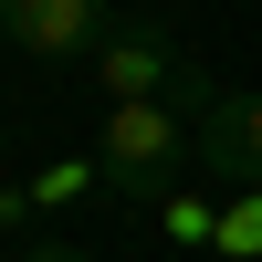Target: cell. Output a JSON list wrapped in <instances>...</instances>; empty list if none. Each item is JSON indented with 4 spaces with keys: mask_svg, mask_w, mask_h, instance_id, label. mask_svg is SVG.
Returning <instances> with one entry per match:
<instances>
[{
    "mask_svg": "<svg viewBox=\"0 0 262 262\" xmlns=\"http://www.w3.org/2000/svg\"><path fill=\"white\" fill-rule=\"evenodd\" d=\"M179 63H189L179 42H168L158 21H137V32H116L95 53V84H105V105H158L168 84H179Z\"/></svg>",
    "mask_w": 262,
    "mask_h": 262,
    "instance_id": "obj_4",
    "label": "cell"
},
{
    "mask_svg": "<svg viewBox=\"0 0 262 262\" xmlns=\"http://www.w3.org/2000/svg\"><path fill=\"white\" fill-rule=\"evenodd\" d=\"M221 252H231V262H262V200H231V221H221Z\"/></svg>",
    "mask_w": 262,
    "mask_h": 262,
    "instance_id": "obj_5",
    "label": "cell"
},
{
    "mask_svg": "<svg viewBox=\"0 0 262 262\" xmlns=\"http://www.w3.org/2000/svg\"><path fill=\"white\" fill-rule=\"evenodd\" d=\"M179 147H200V126L179 116V105H105V137H95V179L126 189V200H158L168 168H179Z\"/></svg>",
    "mask_w": 262,
    "mask_h": 262,
    "instance_id": "obj_1",
    "label": "cell"
},
{
    "mask_svg": "<svg viewBox=\"0 0 262 262\" xmlns=\"http://www.w3.org/2000/svg\"><path fill=\"white\" fill-rule=\"evenodd\" d=\"M11 262H84L74 242H32V252H11Z\"/></svg>",
    "mask_w": 262,
    "mask_h": 262,
    "instance_id": "obj_6",
    "label": "cell"
},
{
    "mask_svg": "<svg viewBox=\"0 0 262 262\" xmlns=\"http://www.w3.org/2000/svg\"><path fill=\"white\" fill-rule=\"evenodd\" d=\"M200 179L221 200H262V84L221 95V116L200 126Z\"/></svg>",
    "mask_w": 262,
    "mask_h": 262,
    "instance_id": "obj_2",
    "label": "cell"
},
{
    "mask_svg": "<svg viewBox=\"0 0 262 262\" xmlns=\"http://www.w3.org/2000/svg\"><path fill=\"white\" fill-rule=\"evenodd\" d=\"M0 32L32 63H74V53H105V0H0Z\"/></svg>",
    "mask_w": 262,
    "mask_h": 262,
    "instance_id": "obj_3",
    "label": "cell"
}]
</instances>
